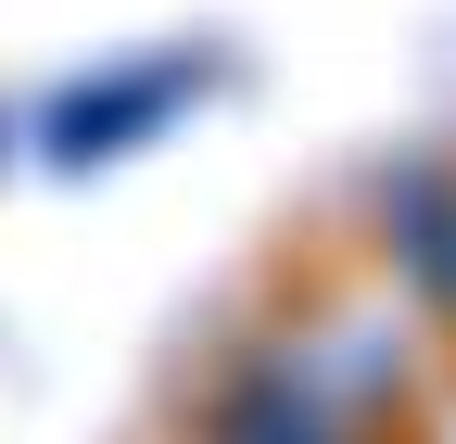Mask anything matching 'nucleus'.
Returning <instances> with one entry per match:
<instances>
[{"label":"nucleus","instance_id":"nucleus-3","mask_svg":"<svg viewBox=\"0 0 456 444\" xmlns=\"http://www.w3.org/2000/svg\"><path fill=\"white\" fill-rule=\"evenodd\" d=\"M419 280H444V292H456V216H444V229H419Z\"/></svg>","mask_w":456,"mask_h":444},{"label":"nucleus","instance_id":"nucleus-1","mask_svg":"<svg viewBox=\"0 0 456 444\" xmlns=\"http://www.w3.org/2000/svg\"><path fill=\"white\" fill-rule=\"evenodd\" d=\"M203 89V64H165V77H102V89H77V102H51V165H102V152H127V140H152L178 102Z\"/></svg>","mask_w":456,"mask_h":444},{"label":"nucleus","instance_id":"nucleus-2","mask_svg":"<svg viewBox=\"0 0 456 444\" xmlns=\"http://www.w3.org/2000/svg\"><path fill=\"white\" fill-rule=\"evenodd\" d=\"M228 444H330V432H317V407L292 394V381H279V368H266V381H254V394H241V407H228Z\"/></svg>","mask_w":456,"mask_h":444}]
</instances>
